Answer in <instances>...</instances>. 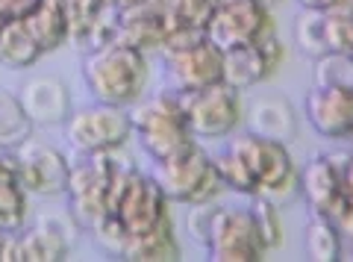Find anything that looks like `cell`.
I'll return each instance as SVG.
<instances>
[{
	"label": "cell",
	"instance_id": "obj_3",
	"mask_svg": "<svg viewBox=\"0 0 353 262\" xmlns=\"http://www.w3.org/2000/svg\"><path fill=\"white\" fill-rule=\"evenodd\" d=\"M227 148L245 162V168L256 180V198H268L274 203L289 201L297 192V180H301V168L294 165L289 154V145L283 141L262 139L250 130H236L227 139Z\"/></svg>",
	"mask_w": 353,
	"mask_h": 262
},
{
	"label": "cell",
	"instance_id": "obj_7",
	"mask_svg": "<svg viewBox=\"0 0 353 262\" xmlns=\"http://www.w3.org/2000/svg\"><path fill=\"white\" fill-rule=\"evenodd\" d=\"M203 245H206L209 259H215V262H259L268 254L248 206L218 203Z\"/></svg>",
	"mask_w": 353,
	"mask_h": 262
},
{
	"label": "cell",
	"instance_id": "obj_30",
	"mask_svg": "<svg viewBox=\"0 0 353 262\" xmlns=\"http://www.w3.org/2000/svg\"><path fill=\"white\" fill-rule=\"evenodd\" d=\"M324 30L330 50L353 53V12L350 9H327L324 12Z\"/></svg>",
	"mask_w": 353,
	"mask_h": 262
},
{
	"label": "cell",
	"instance_id": "obj_13",
	"mask_svg": "<svg viewBox=\"0 0 353 262\" xmlns=\"http://www.w3.org/2000/svg\"><path fill=\"white\" fill-rule=\"evenodd\" d=\"M306 121L324 139H353V85H312L306 92Z\"/></svg>",
	"mask_w": 353,
	"mask_h": 262
},
{
	"label": "cell",
	"instance_id": "obj_19",
	"mask_svg": "<svg viewBox=\"0 0 353 262\" xmlns=\"http://www.w3.org/2000/svg\"><path fill=\"white\" fill-rule=\"evenodd\" d=\"M41 57L44 50L30 32L27 21H6L3 30H0V65L12 71H24L32 68Z\"/></svg>",
	"mask_w": 353,
	"mask_h": 262
},
{
	"label": "cell",
	"instance_id": "obj_14",
	"mask_svg": "<svg viewBox=\"0 0 353 262\" xmlns=\"http://www.w3.org/2000/svg\"><path fill=\"white\" fill-rule=\"evenodd\" d=\"M18 97L24 103V112L30 115V121L36 124V130L62 127L74 112L68 83L57 77V74H41V77L27 80L21 85Z\"/></svg>",
	"mask_w": 353,
	"mask_h": 262
},
{
	"label": "cell",
	"instance_id": "obj_40",
	"mask_svg": "<svg viewBox=\"0 0 353 262\" xmlns=\"http://www.w3.org/2000/svg\"><path fill=\"white\" fill-rule=\"evenodd\" d=\"M3 24H6V21H3V18H0V30H3Z\"/></svg>",
	"mask_w": 353,
	"mask_h": 262
},
{
	"label": "cell",
	"instance_id": "obj_21",
	"mask_svg": "<svg viewBox=\"0 0 353 262\" xmlns=\"http://www.w3.org/2000/svg\"><path fill=\"white\" fill-rule=\"evenodd\" d=\"M27 27L36 36L44 57L68 45V18H65L62 0H41V6L27 18Z\"/></svg>",
	"mask_w": 353,
	"mask_h": 262
},
{
	"label": "cell",
	"instance_id": "obj_22",
	"mask_svg": "<svg viewBox=\"0 0 353 262\" xmlns=\"http://www.w3.org/2000/svg\"><path fill=\"white\" fill-rule=\"evenodd\" d=\"M303 245H306V256L312 262H339L345 256V233L327 215L312 212L303 233Z\"/></svg>",
	"mask_w": 353,
	"mask_h": 262
},
{
	"label": "cell",
	"instance_id": "obj_6",
	"mask_svg": "<svg viewBox=\"0 0 353 262\" xmlns=\"http://www.w3.org/2000/svg\"><path fill=\"white\" fill-rule=\"evenodd\" d=\"M62 130H65V141L71 145V150H77V157L118 150V148H124L132 136L130 109L94 101L92 106L74 109L68 115V121L62 124Z\"/></svg>",
	"mask_w": 353,
	"mask_h": 262
},
{
	"label": "cell",
	"instance_id": "obj_17",
	"mask_svg": "<svg viewBox=\"0 0 353 262\" xmlns=\"http://www.w3.org/2000/svg\"><path fill=\"white\" fill-rule=\"evenodd\" d=\"M165 39V21L153 0H130L118 6L115 18V41L141 53H159Z\"/></svg>",
	"mask_w": 353,
	"mask_h": 262
},
{
	"label": "cell",
	"instance_id": "obj_20",
	"mask_svg": "<svg viewBox=\"0 0 353 262\" xmlns=\"http://www.w3.org/2000/svg\"><path fill=\"white\" fill-rule=\"evenodd\" d=\"M124 259L127 262H174V259H180V242H176V233H174V221L162 224L150 233L130 236Z\"/></svg>",
	"mask_w": 353,
	"mask_h": 262
},
{
	"label": "cell",
	"instance_id": "obj_9",
	"mask_svg": "<svg viewBox=\"0 0 353 262\" xmlns=\"http://www.w3.org/2000/svg\"><path fill=\"white\" fill-rule=\"evenodd\" d=\"M274 27L271 9L256 0H221L218 12L206 27V36L221 50H233L241 45H253L262 36H268Z\"/></svg>",
	"mask_w": 353,
	"mask_h": 262
},
{
	"label": "cell",
	"instance_id": "obj_2",
	"mask_svg": "<svg viewBox=\"0 0 353 262\" xmlns=\"http://www.w3.org/2000/svg\"><path fill=\"white\" fill-rule=\"evenodd\" d=\"M130 162L132 159L124 154V148L103 150V154H80V159L71 162L68 192L65 194H68V215L80 230L92 233L109 215V183Z\"/></svg>",
	"mask_w": 353,
	"mask_h": 262
},
{
	"label": "cell",
	"instance_id": "obj_11",
	"mask_svg": "<svg viewBox=\"0 0 353 262\" xmlns=\"http://www.w3.org/2000/svg\"><path fill=\"white\" fill-rule=\"evenodd\" d=\"M285 62V45L277 36V30H271L268 36H262L253 45H241L233 50H224V83L236 85L239 92H248L262 80L274 77Z\"/></svg>",
	"mask_w": 353,
	"mask_h": 262
},
{
	"label": "cell",
	"instance_id": "obj_31",
	"mask_svg": "<svg viewBox=\"0 0 353 262\" xmlns=\"http://www.w3.org/2000/svg\"><path fill=\"white\" fill-rule=\"evenodd\" d=\"M180 6H183V18L189 21L192 27L206 30L212 15L218 12L221 0H180Z\"/></svg>",
	"mask_w": 353,
	"mask_h": 262
},
{
	"label": "cell",
	"instance_id": "obj_38",
	"mask_svg": "<svg viewBox=\"0 0 353 262\" xmlns=\"http://www.w3.org/2000/svg\"><path fill=\"white\" fill-rule=\"evenodd\" d=\"M256 3H262V6H268V9H277L283 0H256Z\"/></svg>",
	"mask_w": 353,
	"mask_h": 262
},
{
	"label": "cell",
	"instance_id": "obj_12",
	"mask_svg": "<svg viewBox=\"0 0 353 262\" xmlns=\"http://www.w3.org/2000/svg\"><path fill=\"white\" fill-rule=\"evenodd\" d=\"M162 71L176 92L203 89L209 83L224 80V50L206 36L192 48L162 53Z\"/></svg>",
	"mask_w": 353,
	"mask_h": 262
},
{
	"label": "cell",
	"instance_id": "obj_15",
	"mask_svg": "<svg viewBox=\"0 0 353 262\" xmlns=\"http://www.w3.org/2000/svg\"><path fill=\"white\" fill-rule=\"evenodd\" d=\"M80 227L68 212L41 215L36 224L24 227L21 245H24V262H65L74 250V236Z\"/></svg>",
	"mask_w": 353,
	"mask_h": 262
},
{
	"label": "cell",
	"instance_id": "obj_33",
	"mask_svg": "<svg viewBox=\"0 0 353 262\" xmlns=\"http://www.w3.org/2000/svg\"><path fill=\"white\" fill-rule=\"evenodd\" d=\"M39 6H41V0H0V18L3 21H27Z\"/></svg>",
	"mask_w": 353,
	"mask_h": 262
},
{
	"label": "cell",
	"instance_id": "obj_35",
	"mask_svg": "<svg viewBox=\"0 0 353 262\" xmlns=\"http://www.w3.org/2000/svg\"><path fill=\"white\" fill-rule=\"evenodd\" d=\"M0 183H18V154L12 148H0Z\"/></svg>",
	"mask_w": 353,
	"mask_h": 262
},
{
	"label": "cell",
	"instance_id": "obj_10",
	"mask_svg": "<svg viewBox=\"0 0 353 262\" xmlns=\"http://www.w3.org/2000/svg\"><path fill=\"white\" fill-rule=\"evenodd\" d=\"M112 215L121 218V224L130 230V236H141L171 221V201L165 198V192L150 177V171L145 174L132 168Z\"/></svg>",
	"mask_w": 353,
	"mask_h": 262
},
{
	"label": "cell",
	"instance_id": "obj_36",
	"mask_svg": "<svg viewBox=\"0 0 353 262\" xmlns=\"http://www.w3.org/2000/svg\"><path fill=\"white\" fill-rule=\"evenodd\" d=\"M336 224L341 227V233H345V245L353 248V206H345V210L336 215Z\"/></svg>",
	"mask_w": 353,
	"mask_h": 262
},
{
	"label": "cell",
	"instance_id": "obj_29",
	"mask_svg": "<svg viewBox=\"0 0 353 262\" xmlns=\"http://www.w3.org/2000/svg\"><path fill=\"white\" fill-rule=\"evenodd\" d=\"M97 248L103 250L106 256L112 259H124V250H127V242H130V230L121 224L118 215H106L101 224L92 230Z\"/></svg>",
	"mask_w": 353,
	"mask_h": 262
},
{
	"label": "cell",
	"instance_id": "obj_25",
	"mask_svg": "<svg viewBox=\"0 0 353 262\" xmlns=\"http://www.w3.org/2000/svg\"><path fill=\"white\" fill-rule=\"evenodd\" d=\"M30 215V194L21 183H0V233H21Z\"/></svg>",
	"mask_w": 353,
	"mask_h": 262
},
{
	"label": "cell",
	"instance_id": "obj_16",
	"mask_svg": "<svg viewBox=\"0 0 353 262\" xmlns=\"http://www.w3.org/2000/svg\"><path fill=\"white\" fill-rule=\"evenodd\" d=\"M297 189L303 192V198L309 203V212L327 215L336 221V215L345 210V194H341V174L336 165V157H312L301 168V180Z\"/></svg>",
	"mask_w": 353,
	"mask_h": 262
},
{
	"label": "cell",
	"instance_id": "obj_4",
	"mask_svg": "<svg viewBox=\"0 0 353 262\" xmlns=\"http://www.w3.org/2000/svg\"><path fill=\"white\" fill-rule=\"evenodd\" d=\"M150 177L157 180V185L171 203H185V206L218 201L227 192V185L221 183L215 171V157L201 141H194V145H189L183 154L171 159L153 162Z\"/></svg>",
	"mask_w": 353,
	"mask_h": 262
},
{
	"label": "cell",
	"instance_id": "obj_37",
	"mask_svg": "<svg viewBox=\"0 0 353 262\" xmlns=\"http://www.w3.org/2000/svg\"><path fill=\"white\" fill-rule=\"evenodd\" d=\"M301 3V9H321V12H327V9H339L341 0H297Z\"/></svg>",
	"mask_w": 353,
	"mask_h": 262
},
{
	"label": "cell",
	"instance_id": "obj_5",
	"mask_svg": "<svg viewBox=\"0 0 353 262\" xmlns=\"http://www.w3.org/2000/svg\"><path fill=\"white\" fill-rule=\"evenodd\" d=\"M236 85L224 80L209 83L203 89L180 92L185 106V121L197 141L206 139H230L245 124V101Z\"/></svg>",
	"mask_w": 353,
	"mask_h": 262
},
{
	"label": "cell",
	"instance_id": "obj_34",
	"mask_svg": "<svg viewBox=\"0 0 353 262\" xmlns=\"http://www.w3.org/2000/svg\"><path fill=\"white\" fill-rule=\"evenodd\" d=\"M336 165L341 174V194H345V203L353 206V150L350 154H333Z\"/></svg>",
	"mask_w": 353,
	"mask_h": 262
},
{
	"label": "cell",
	"instance_id": "obj_32",
	"mask_svg": "<svg viewBox=\"0 0 353 262\" xmlns=\"http://www.w3.org/2000/svg\"><path fill=\"white\" fill-rule=\"evenodd\" d=\"M218 210V201H209V203H197L192 206V236L197 239V242H206V233H209V224H212V215Z\"/></svg>",
	"mask_w": 353,
	"mask_h": 262
},
{
	"label": "cell",
	"instance_id": "obj_26",
	"mask_svg": "<svg viewBox=\"0 0 353 262\" xmlns=\"http://www.w3.org/2000/svg\"><path fill=\"white\" fill-rule=\"evenodd\" d=\"M212 157H215L218 177L230 192H239V194H245V198H256V180H253V174L245 168V162H241L233 150L224 145V150H218Z\"/></svg>",
	"mask_w": 353,
	"mask_h": 262
},
{
	"label": "cell",
	"instance_id": "obj_28",
	"mask_svg": "<svg viewBox=\"0 0 353 262\" xmlns=\"http://www.w3.org/2000/svg\"><path fill=\"white\" fill-rule=\"evenodd\" d=\"M315 85H353V57L350 53L330 50L312 65Z\"/></svg>",
	"mask_w": 353,
	"mask_h": 262
},
{
	"label": "cell",
	"instance_id": "obj_18",
	"mask_svg": "<svg viewBox=\"0 0 353 262\" xmlns=\"http://www.w3.org/2000/svg\"><path fill=\"white\" fill-rule=\"evenodd\" d=\"M245 130L289 145L297 136V112L285 94H262L250 106H245Z\"/></svg>",
	"mask_w": 353,
	"mask_h": 262
},
{
	"label": "cell",
	"instance_id": "obj_8",
	"mask_svg": "<svg viewBox=\"0 0 353 262\" xmlns=\"http://www.w3.org/2000/svg\"><path fill=\"white\" fill-rule=\"evenodd\" d=\"M15 154H18V183L27 189L30 198H62L68 192L71 159L59 148L32 136L21 148H15Z\"/></svg>",
	"mask_w": 353,
	"mask_h": 262
},
{
	"label": "cell",
	"instance_id": "obj_1",
	"mask_svg": "<svg viewBox=\"0 0 353 262\" xmlns=\"http://www.w3.org/2000/svg\"><path fill=\"white\" fill-rule=\"evenodd\" d=\"M83 83L97 103L130 109L145 94L150 83V59L148 53H141L136 48H127L121 41H109V45L85 50Z\"/></svg>",
	"mask_w": 353,
	"mask_h": 262
},
{
	"label": "cell",
	"instance_id": "obj_24",
	"mask_svg": "<svg viewBox=\"0 0 353 262\" xmlns=\"http://www.w3.org/2000/svg\"><path fill=\"white\" fill-rule=\"evenodd\" d=\"M292 32H294V45H297V50H301L303 57L318 59V57H324V53H330L321 9H301L297 18H294Z\"/></svg>",
	"mask_w": 353,
	"mask_h": 262
},
{
	"label": "cell",
	"instance_id": "obj_23",
	"mask_svg": "<svg viewBox=\"0 0 353 262\" xmlns=\"http://www.w3.org/2000/svg\"><path fill=\"white\" fill-rule=\"evenodd\" d=\"M36 136V124L24 112V103L15 92L0 89V148H21Z\"/></svg>",
	"mask_w": 353,
	"mask_h": 262
},
{
	"label": "cell",
	"instance_id": "obj_39",
	"mask_svg": "<svg viewBox=\"0 0 353 262\" xmlns=\"http://www.w3.org/2000/svg\"><path fill=\"white\" fill-rule=\"evenodd\" d=\"M106 3H115V6H121V3H130V0H106Z\"/></svg>",
	"mask_w": 353,
	"mask_h": 262
},
{
	"label": "cell",
	"instance_id": "obj_27",
	"mask_svg": "<svg viewBox=\"0 0 353 262\" xmlns=\"http://www.w3.org/2000/svg\"><path fill=\"white\" fill-rule=\"evenodd\" d=\"M250 215L256 221V230L262 236V245L274 250L283 245L285 230H283V218H280V203H274L268 198H250Z\"/></svg>",
	"mask_w": 353,
	"mask_h": 262
}]
</instances>
